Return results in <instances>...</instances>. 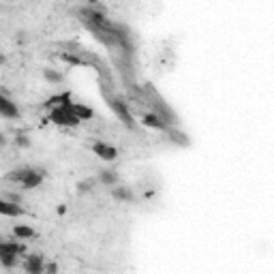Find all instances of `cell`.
<instances>
[{"instance_id":"6da1fadb","label":"cell","mask_w":274,"mask_h":274,"mask_svg":"<svg viewBox=\"0 0 274 274\" xmlns=\"http://www.w3.org/2000/svg\"><path fill=\"white\" fill-rule=\"evenodd\" d=\"M47 120L58 124V127H77L81 122L73 114V110H71V105H58V107H54V110H50Z\"/></svg>"},{"instance_id":"7a4b0ae2","label":"cell","mask_w":274,"mask_h":274,"mask_svg":"<svg viewBox=\"0 0 274 274\" xmlns=\"http://www.w3.org/2000/svg\"><path fill=\"white\" fill-rule=\"evenodd\" d=\"M92 154L97 159L105 161V163H112L118 159V148L112 146V144H107V141H94L92 144Z\"/></svg>"},{"instance_id":"3957f363","label":"cell","mask_w":274,"mask_h":274,"mask_svg":"<svg viewBox=\"0 0 274 274\" xmlns=\"http://www.w3.org/2000/svg\"><path fill=\"white\" fill-rule=\"evenodd\" d=\"M107 105L112 107V110H114V114H116L118 118H120V120H122V122H124L129 129H133V127H135V122H133V116L129 114L127 105H124L120 99H118V97H110V94H107Z\"/></svg>"},{"instance_id":"277c9868","label":"cell","mask_w":274,"mask_h":274,"mask_svg":"<svg viewBox=\"0 0 274 274\" xmlns=\"http://www.w3.org/2000/svg\"><path fill=\"white\" fill-rule=\"evenodd\" d=\"M43 180H45V170H41V167H28V172H26V176L22 178V186L24 188H39L41 184H43Z\"/></svg>"},{"instance_id":"5b68a950","label":"cell","mask_w":274,"mask_h":274,"mask_svg":"<svg viewBox=\"0 0 274 274\" xmlns=\"http://www.w3.org/2000/svg\"><path fill=\"white\" fill-rule=\"evenodd\" d=\"M141 124L148 127V129H154V131H167L170 129V124L165 122L157 112H148V114L141 116Z\"/></svg>"},{"instance_id":"8992f818","label":"cell","mask_w":274,"mask_h":274,"mask_svg":"<svg viewBox=\"0 0 274 274\" xmlns=\"http://www.w3.org/2000/svg\"><path fill=\"white\" fill-rule=\"evenodd\" d=\"M0 214L3 217H11V219H17L24 217V208L15 201H9L7 197H0Z\"/></svg>"},{"instance_id":"52a82bcc","label":"cell","mask_w":274,"mask_h":274,"mask_svg":"<svg viewBox=\"0 0 274 274\" xmlns=\"http://www.w3.org/2000/svg\"><path fill=\"white\" fill-rule=\"evenodd\" d=\"M24 251H26V246L17 240H0V257L3 255H13V257H19Z\"/></svg>"},{"instance_id":"ba28073f","label":"cell","mask_w":274,"mask_h":274,"mask_svg":"<svg viewBox=\"0 0 274 274\" xmlns=\"http://www.w3.org/2000/svg\"><path fill=\"white\" fill-rule=\"evenodd\" d=\"M24 270H26L28 274H41V272H45V259H43V255H30V257H26V261H24Z\"/></svg>"},{"instance_id":"9c48e42d","label":"cell","mask_w":274,"mask_h":274,"mask_svg":"<svg viewBox=\"0 0 274 274\" xmlns=\"http://www.w3.org/2000/svg\"><path fill=\"white\" fill-rule=\"evenodd\" d=\"M0 116L3 118H19V110H17V105L11 101V99H7L5 94H0Z\"/></svg>"},{"instance_id":"30bf717a","label":"cell","mask_w":274,"mask_h":274,"mask_svg":"<svg viewBox=\"0 0 274 274\" xmlns=\"http://www.w3.org/2000/svg\"><path fill=\"white\" fill-rule=\"evenodd\" d=\"M71 103H73V99H71V92H60V94H52V97L43 103V107L50 112V110H54V107H58V105H71Z\"/></svg>"},{"instance_id":"8fae6325","label":"cell","mask_w":274,"mask_h":274,"mask_svg":"<svg viewBox=\"0 0 274 274\" xmlns=\"http://www.w3.org/2000/svg\"><path fill=\"white\" fill-rule=\"evenodd\" d=\"M112 197H114L116 201H127V204L135 199L133 188H129V186H124V184H116V186H112Z\"/></svg>"},{"instance_id":"7c38bea8","label":"cell","mask_w":274,"mask_h":274,"mask_svg":"<svg viewBox=\"0 0 274 274\" xmlns=\"http://www.w3.org/2000/svg\"><path fill=\"white\" fill-rule=\"evenodd\" d=\"M97 182L99 184H103V186H116L118 182H120V178H118V174L114 172V170H103V172H99V176H97Z\"/></svg>"},{"instance_id":"4fadbf2b","label":"cell","mask_w":274,"mask_h":274,"mask_svg":"<svg viewBox=\"0 0 274 274\" xmlns=\"http://www.w3.org/2000/svg\"><path fill=\"white\" fill-rule=\"evenodd\" d=\"M71 110H73V114L79 118V120H92L94 118L92 107H88L84 103H71Z\"/></svg>"},{"instance_id":"5bb4252c","label":"cell","mask_w":274,"mask_h":274,"mask_svg":"<svg viewBox=\"0 0 274 274\" xmlns=\"http://www.w3.org/2000/svg\"><path fill=\"white\" fill-rule=\"evenodd\" d=\"M13 234H15L17 240H30V238H37V231H34L32 227H28V225H15Z\"/></svg>"},{"instance_id":"9a60e30c","label":"cell","mask_w":274,"mask_h":274,"mask_svg":"<svg viewBox=\"0 0 274 274\" xmlns=\"http://www.w3.org/2000/svg\"><path fill=\"white\" fill-rule=\"evenodd\" d=\"M167 135H170V139L172 141H176L178 146H182V148H186V146H191V139L184 135V133H180V131H174L172 127L167 129Z\"/></svg>"},{"instance_id":"2e32d148","label":"cell","mask_w":274,"mask_h":274,"mask_svg":"<svg viewBox=\"0 0 274 274\" xmlns=\"http://www.w3.org/2000/svg\"><path fill=\"white\" fill-rule=\"evenodd\" d=\"M43 79L45 81H50V84H62V73H58L56 69H45L43 71Z\"/></svg>"},{"instance_id":"e0dca14e","label":"cell","mask_w":274,"mask_h":274,"mask_svg":"<svg viewBox=\"0 0 274 274\" xmlns=\"http://www.w3.org/2000/svg\"><path fill=\"white\" fill-rule=\"evenodd\" d=\"M94 184H99V182H97V178H94V180L90 178V180H81V182H77V186H75V188H77V195H86V193H90Z\"/></svg>"},{"instance_id":"ac0fdd59","label":"cell","mask_w":274,"mask_h":274,"mask_svg":"<svg viewBox=\"0 0 274 274\" xmlns=\"http://www.w3.org/2000/svg\"><path fill=\"white\" fill-rule=\"evenodd\" d=\"M0 266H3L5 270H13V268H17V257L3 255V257H0Z\"/></svg>"},{"instance_id":"d6986e66","label":"cell","mask_w":274,"mask_h":274,"mask_svg":"<svg viewBox=\"0 0 274 274\" xmlns=\"http://www.w3.org/2000/svg\"><path fill=\"white\" fill-rule=\"evenodd\" d=\"M30 144H32V141H30V137L26 133H17L15 135V146L17 148H30Z\"/></svg>"},{"instance_id":"ffe728a7","label":"cell","mask_w":274,"mask_h":274,"mask_svg":"<svg viewBox=\"0 0 274 274\" xmlns=\"http://www.w3.org/2000/svg\"><path fill=\"white\" fill-rule=\"evenodd\" d=\"M65 62H69V65H84V60L81 58H77V56H73V54H62L60 56Z\"/></svg>"},{"instance_id":"44dd1931","label":"cell","mask_w":274,"mask_h":274,"mask_svg":"<svg viewBox=\"0 0 274 274\" xmlns=\"http://www.w3.org/2000/svg\"><path fill=\"white\" fill-rule=\"evenodd\" d=\"M45 272H50V274L58 272V264H45Z\"/></svg>"},{"instance_id":"7402d4cb","label":"cell","mask_w":274,"mask_h":274,"mask_svg":"<svg viewBox=\"0 0 274 274\" xmlns=\"http://www.w3.org/2000/svg\"><path fill=\"white\" fill-rule=\"evenodd\" d=\"M9 144V139H7V135L5 133H0V148H5Z\"/></svg>"},{"instance_id":"603a6c76","label":"cell","mask_w":274,"mask_h":274,"mask_svg":"<svg viewBox=\"0 0 274 274\" xmlns=\"http://www.w3.org/2000/svg\"><path fill=\"white\" fill-rule=\"evenodd\" d=\"M5 62H7V56H5V54H3V52H0V67H3V65H5Z\"/></svg>"}]
</instances>
